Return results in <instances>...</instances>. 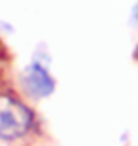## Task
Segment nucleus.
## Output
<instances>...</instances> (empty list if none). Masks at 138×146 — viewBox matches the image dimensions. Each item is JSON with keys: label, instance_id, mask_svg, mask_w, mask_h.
<instances>
[{"label": "nucleus", "instance_id": "obj_2", "mask_svg": "<svg viewBox=\"0 0 138 146\" xmlns=\"http://www.w3.org/2000/svg\"><path fill=\"white\" fill-rule=\"evenodd\" d=\"M23 84H25V89L30 93L32 97H49L51 93L55 91V80L53 76L49 74L48 66L40 63V61H34L28 65V68L25 70V78H23Z\"/></svg>", "mask_w": 138, "mask_h": 146}, {"label": "nucleus", "instance_id": "obj_4", "mask_svg": "<svg viewBox=\"0 0 138 146\" xmlns=\"http://www.w3.org/2000/svg\"><path fill=\"white\" fill-rule=\"evenodd\" d=\"M133 57H134V61H136V65H138V42H136V46H134V51H133Z\"/></svg>", "mask_w": 138, "mask_h": 146}, {"label": "nucleus", "instance_id": "obj_3", "mask_svg": "<svg viewBox=\"0 0 138 146\" xmlns=\"http://www.w3.org/2000/svg\"><path fill=\"white\" fill-rule=\"evenodd\" d=\"M133 19H134V23H138V2H136V6H134V10H133Z\"/></svg>", "mask_w": 138, "mask_h": 146}, {"label": "nucleus", "instance_id": "obj_1", "mask_svg": "<svg viewBox=\"0 0 138 146\" xmlns=\"http://www.w3.org/2000/svg\"><path fill=\"white\" fill-rule=\"evenodd\" d=\"M34 118L32 112L17 99L0 93V139L13 141L30 131Z\"/></svg>", "mask_w": 138, "mask_h": 146}]
</instances>
